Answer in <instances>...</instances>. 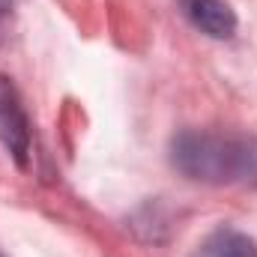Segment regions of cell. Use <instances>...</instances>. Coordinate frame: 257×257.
Segmentation results:
<instances>
[{"instance_id": "6", "label": "cell", "mask_w": 257, "mask_h": 257, "mask_svg": "<svg viewBox=\"0 0 257 257\" xmlns=\"http://www.w3.org/2000/svg\"><path fill=\"white\" fill-rule=\"evenodd\" d=\"M0 257H6V254H3V251H0Z\"/></svg>"}, {"instance_id": "4", "label": "cell", "mask_w": 257, "mask_h": 257, "mask_svg": "<svg viewBox=\"0 0 257 257\" xmlns=\"http://www.w3.org/2000/svg\"><path fill=\"white\" fill-rule=\"evenodd\" d=\"M189 257H257V245L245 233L221 227V230L209 233Z\"/></svg>"}, {"instance_id": "2", "label": "cell", "mask_w": 257, "mask_h": 257, "mask_svg": "<svg viewBox=\"0 0 257 257\" xmlns=\"http://www.w3.org/2000/svg\"><path fill=\"white\" fill-rule=\"evenodd\" d=\"M0 138L6 144V150L15 156V162L24 168L27 153H30V126H27V114L18 105V96L6 84V78H0Z\"/></svg>"}, {"instance_id": "3", "label": "cell", "mask_w": 257, "mask_h": 257, "mask_svg": "<svg viewBox=\"0 0 257 257\" xmlns=\"http://www.w3.org/2000/svg\"><path fill=\"white\" fill-rule=\"evenodd\" d=\"M183 9L194 27L212 39H230L236 33V15L224 0H183Z\"/></svg>"}, {"instance_id": "5", "label": "cell", "mask_w": 257, "mask_h": 257, "mask_svg": "<svg viewBox=\"0 0 257 257\" xmlns=\"http://www.w3.org/2000/svg\"><path fill=\"white\" fill-rule=\"evenodd\" d=\"M6 12H9V0H0V21H3Z\"/></svg>"}, {"instance_id": "1", "label": "cell", "mask_w": 257, "mask_h": 257, "mask_svg": "<svg viewBox=\"0 0 257 257\" xmlns=\"http://www.w3.org/2000/svg\"><path fill=\"white\" fill-rule=\"evenodd\" d=\"M174 168L194 183L209 186H254L257 141L221 132H183L171 144Z\"/></svg>"}]
</instances>
